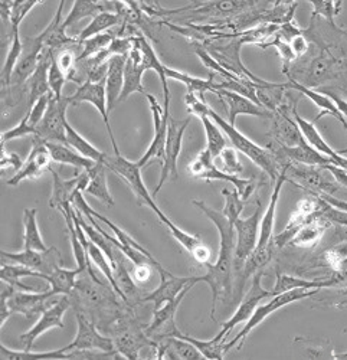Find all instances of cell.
<instances>
[{
    "label": "cell",
    "mask_w": 347,
    "mask_h": 360,
    "mask_svg": "<svg viewBox=\"0 0 347 360\" xmlns=\"http://www.w3.org/2000/svg\"><path fill=\"white\" fill-rule=\"evenodd\" d=\"M216 226L221 238L219 255L215 264H208V273L200 277V283H207L212 291V309L211 319L215 320V311L219 302L228 303L233 297V277L235 271V248H237V232L235 225L230 222L223 212L215 211L202 200H193Z\"/></svg>",
    "instance_id": "6da1fadb"
},
{
    "label": "cell",
    "mask_w": 347,
    "mask_h": 360,
    "mask_svg": "<svg viewBox=\"0 0 347 360\" xmlns=\"http://www.w3.org/2000/svg\"><path fill=\"white\" fill-rule=\"evenodd\" d=\"M207 115H209L214 122L221 127V130L226 134L228 140L233 144L234 148H237L240 153L245 155L251 162H254L259 169H263L273 182H277V179L282 170L281 162L278 158L268 148H264L254 143L251 139L244 136L240 130H237L235 126L226 122L216 111H214L211 107L207 111Z\"/></svg>",
    "instance_id": "7a4b0ae2"
},
{
    "label": "cell",
    "mask_w": 347,
    "mask_h": 360,
    "mask_svg": "<svg viewBox=\"0 0 347 360\" xmlns=\"http://www.w3.org/2000/svg\"><path fill=\"white\" fill-rule=\"evenodd\" d=\"M53 297L52 291H22L2 281V327L13 313L23 314L27 319L42 314L46 303Z\"/></svg>",
    "instance_id": "3957f363"
},
{
    "label": "cell",
    "mask_w": 347,
    "mask_h": 360,
    "mask_svg": "<svg viewBox=\"0 0 347 360\" xmlns=\"http://www.w3.org/2000/svg\"><path fill=\"white\" fill-rule=\"evenodd\" d=\"M319 292V290H304V288H297V290H292V291H285V292H281V294H277L274 297H271L270 302L267 304H263V306H258L256 310L254 311V314L251 316V319L245 323L244 328L241 330V332L237 335L235 339L230 340L229 343H225L223 345V352L225 354L237 346V349H241L247 336L252 332V330L261 324L268 316H271L274 311L292 304V303H296V302H300V300H304V298H308L314 294Z\"/></svg>",
    "instance_id": "277c9868"
},
{
    "label": "cell",
    "mask_w": 347,
    "mask_h": 360,
    "mask_svg": "<svg viewBox=\"0 0 347 360\" xmlns=\"http://www.w3.org/2000/svg\"><path fill=\"white\" fill-rule=\"evenodd\" d=\"M192 122V115H189L185 120H176L170 115L169 126H167V140H166V148H164V159L162 162V172L159 184L153 192V196H156L163 185L167 180H176L179 176L178 172V160L182 152V143H183V134L188 129V126Z\"/></svg>",
    "instance_id": "5b68a950"
},
{
    "label": "cell",
    "mask_w": 347,
    "mask_h": 360,
    "mask_svg": "<svg viewBox=\"0 0 347 360\" xmlns=\"http://www.w3.org/2000/svg\"><path fill=\"white\" fill-rule=\"evenodd\" d=\"M188 170L190 176L196 179H204L208 180V182H212V180H223V182L233 184L244 200H247L251 196L255 188L254 180L242 179L237 174H229L218 169L208 148L202 150V152L189 163Z\"/></svg>",
    "instance_id": "8992f818"
},
{
    "label": "cell",
    "mask_w": 347,
    "mask_h": 360,
    "mask_svg": "<svg viewBox=\"0 0 347 360\" xmlns=\"http://www.w3.org/2000/svg\"><path fill=\"white\" fill-rule=\"evenodd\" d=\"M104 165L107 166V169L112 170L114 173H117L123 180H126L129 186L131 188V191L134 192V195L137 196L138 203L148 205L149 207H152V211L156 215L162 212L159 206L155 202V198L150 195L149 189L146 188V185H144V182H143L141 167L137 165V162H130L122 153H119V155H115L114 158L107 156Z\"/></svg>",
    "instance_id": "52a82bcc"
},
{
    "label": "cell",
    "mask_w": 347,
    "mask_h": 360,
    "mask_svg": "<svg viewBox=\"0 0 347 360\" xmlns=\"http://www.w3.org/2000/svg\"><path fill=\"white\" fill-rule=\"evenodd\" d=\"M68 97L55 98L51 93V101L42 122L35 127V137L44 141L67 144V108Z\"/></svg>",
    "instance_id": "ba28073f"
},
{
    "label": "cell",
    "mask_w": 347,
    "mask_h": 360,
    "mask_svg": "<svg viewBox=\"0 0 347 360\" xmlns=\"http://www.w3.org/2000/svg\"><path fill=\"white\" fill-rule=\"evenodd\" d=\"M282 169H285L287 179L290 182L310 191L314 195H333L337 191V185L326 177L325 167L287 162Z\"/></svg>",
    "instance_id": "9c48e42d"
},
{
    "label": "cell",
    "mask_w": 347,
    "mask_h": 360,
    "mask_svg": "<svg viewBox=\"0 0 347 360\" xmlns=\"http://www.w3.org/2000/svg\"><path fill=\"white\" fill-rule=\"evenodd\" d=\"M263 206L256 203L255 212L249 218H240L235 222L237 232V248H235V273H241V269L247 258L254 252L259 239V226L263 219Z\"/></svg>",
    "instance_id": "30bf717a"
},
{
    "label": "cell",
    "mask_w": 347,
    "mask_h": 360,
    "mask_svg": "<svg viewBox=\"0 0 347 360\" xmlns=\"http://www.w3.org/2000/svg\"><path fill=\"white\" fill-rule=\"evenodd\" d=\"M261 278H263V271H258L252 277L251 288L248 290L245 297L241 300V303H240L237 311L233 314V317H230L228 321H225L222 324L221 332L215 336L218 340L223 342V339L229 335L230 330H233L235 326H238L241 323H247L251 319V316L254 314V311L256 310V307H258V304H259V302H261V300L274 297L271 290L268 291L261 285Z\"/></svg>",
    "instance_id": "8fae6325"
},
{
    "label": "cell",
    "mask_w": 347,
    "mask_h": 360,
    "mask_svg": "<svg viewBox=\"0 0 347 360\" xmlns=\"http://www.w3.org/2000/svg\"><path fill=\"white\" fill-rule=\"evenodd\" d=\"M146 96L152 115H153V126H155V136L153 140L146 150V153L137 162V165L143 169L152 159H160L163 162L164 159V148H166V140H167V126L170 118V104H163V107L159 104L155 96L144 93Z\"/></svg>",
    "instance_id": "7c38bea8"
},
{
    "label": "cell",
    "mask_w": 347,
    "mask_h": 360,
    "mask_svg": "<svg viewBox=\"0 0 347 360\" xmlns=\"http://www.w3.org/2000/svg\"><path fill=\"white\" fill-rule=\"evenodd\" d=\"M77 335L75 339L65 346V352H72V350H82V352H104V353H117L115 350L114 340L111 338L103 336L96 324L89 320L84 313L77 310Z\"/></svg>",
    "instance_id": "4fadbf2b"
},
{
    "label": "cell",
    "mask_w": 347,
    "mask_h": 360,
    "mask_svg": "<svg viewBox=\"0 0 347 360\" xmlns=\"http://www.w3.org/2000/svg\"><path fill=\"white\" fill-rule=\"evenodd\" d=\"M52 173V193L49 198V206L52 209H56L61 214L65 211L68 205H74L75 195L78 192H85L90 185V173L86 170H82L81 173H77L72 179H63L58 172H55L52 167L49 169Z\"/></svg>",
    "instance_id": "5bb4252c"
},
{
    "label": "cell",
    "mask_w": 347,
    "mask_h": 360,
    "mask_svg": "<svg viewBox=\"0 0 347 360\" xmlns=\"http://www.w3.org/2000/svg\"><path fill=\"white\" fill-rule=\"evenodd\" d=\"M71 307L70 295H64L61 300H58L51 307H48L42 314L41 319L27 330L26 333L19 336L20 343L25 346L26 350H32L34 343L39 336L49 332L52 328H64V316Z\"/></svg>",
    "instance_id": "9a60e30c"
},
{
    "label": "cell",
    "mask_w": 347,
    "mask_h": 360,
    "mask_svg": "<svg viewBox=\"0 0 347 360\" xmlns=\"http://www.w3.org/2000/svg\"><path fill=\"white\" fill-rule=\"evenodd\" d=\"M68 101H70V105H78L81 103H90L98 110V112L103 117V122L107 127V131H108V136H110V140H111V144H112V148H114V155H119L120 150H119L117 143H115L114 133H112V129H111V124H110V118H108L110 111H108L105 82L94 84L91 81H84L82 84H79V86L77 88V91L72 96L68 97Z\"/></svg>",
    "instance_id": "2e32d148"
},
{
    "label": "cell",
    "mask_w": 347,
    "mask_h": 360,
    "mask_svg": "<svg viewBox=\"0 0 347 360\" xmlns=\"http://www.w3.org/2000/svg\"><path fill=\"white\" fill-rule=\"evenodd\" d=\"M340 64L341 63L330 52V49L322 48L320 53L311 58V61L301 71V77L296 81L307 88L319 86L330 79L337 78L340 72Z\"/></svg>",
    "instance_id": "e0dca14e"
},
{
    "label": "cell",
    "mask_w": 347,
    "mask_h": 360,
    "mask_svg": "<svg viewBox=\"0 0 347 360\" xmlns=\"http://www.w3.org/2000/svg\"><path fill=\"white\" fill-rule=\"evenodd\" d=\"M296 105H288L285 103L273 112V140L285 147H297L306 141L299 124L293 117V110Z\"/></svg>",
    "instance_id": "ac0fdd59"
},
{
    "label": "cell",
    "mask_w": 347,
    "mask_h": 360,
    "mask_svg": "<svg viewBox=\"0 0 347 360\" xmlns=\"http://www.w3.org/2000/svg\"><path fill=\"white\" fill-rule=\"evenodd\" d=\"M2 262L20 264L48 276L53 271V269L61 266L60 265L61 252L56 251L53 247L48 248L46 251H34V250H23L20 252L2 251Z\"/></svg>",
    "instance_id": "d6986e66"
},
{
    "label": "cell",
    "mask_w": 347,
    "mask_h": 360,
    "mask_svg": "<svg viewBox=\"0 0 347 360\" xmlns=\"http://www.w3.org/2000/svg\"><path fill=\"white\" fill-rule=\"evenodd\" d=\"M52 162L53 160L51 158L49 150L45 146V141L38 139V137H35L31 153H29V156L25 160V163L20 167V170L16 172L8 180V185L18 186L26 179H38V177H41L45 170L51 169V163Z\"/></svg>",
    "instance_id": "ffe728a7"
},
{
    "label": "cell",
    "mask_w": 347,
    "mask_h": 360,
    "mask_svg": "<svg viewBox=\"0 0 347 360\" xmlns=\"http://www.w3.org/2000/svg\"><path fill=\"white\" fill-rule=\"evenodd\" d=\"M193 285H195L193 283L189 284L175 300L167 302L160 309H156L153 313L152 323L148 326L146 330H144V333H146L149 338L159 336L162 339L170 336L173 333V330L176 328V321H175L176 311H178L181 303L183 302V298L192 290Z\"/></svg>",
    "instance_id": "44dd1931"
},
{
    "label": "cell",
    "mask_w": 347,
    "mask_h": 360,
    "mask_svg": "<svg viewBox=\"0 0 347 360\" xmlns=\"http://www.w3.org/2000/svg\"><path fill=\"white\" fill-rule=\"evenodd\" d=\"M45 52V46L41 39L37 38H25L23 42V53L19 63L13 71L11 85H22L26 84L39 67L42 55Z\"/></svg>",
    "instance_id": "7402d4cb"
},
{
    "label": "cell",
    "mask_w": 347,
    "mask_h": 360,
    "mask_svg": "<svg viewBox=\"0 0 347 360\" xmlns=\"http://www.w3.org/2000/svg\"><path fill=\"white\" fill-rule=\"evenodd\" d=\"M214 94L218 96L228 107V115H229L228 122L233 126H235L237 117L241 114L255 115V117H273L271 111L263 108L261 105L255 104L252 100H249L238 93L229 91V89L219 88V89H215Z\"/></svg>",
    "instance_id": "603a6c76"
},
{
    "label": "cell",
    "mask_w": 347,
    "mask_h": 360,
    "mask_svg": "<svg viewBox=\"0 0 347 360\" xmlns=\"http://www.w3.org/2000/svg\"><path fill=\"white\" fill-rule=\"evenodd\" d=\"M200 283V277H176L173 274H169L166 277H160L159 287L148 294L146 297L141 298V302L153 303L155 310L160 309L167 302L175 300L189 284Z\"/></svg>",
    "instance_id": "cb8c5ba5"
},
{
    "label": "cell",
    "mask_w": 347,
    "mask_h": 360,
    "mask_svg": "<svg viewBox=\"0 0 347 360\" xmlns=\"http://www.w3.org/2000/svg\"><path fill=\"white\" fill-rule=\"evenodd\" d=\"M146 65L143 63V53L134 37V46L127 55L124 68V86L119 103L126 101L133 93H144L143 75L146 72Z\"/></svg>",
    "instance_id": "d4e9b609"
},
{
    "label": "cell",
    "mask_w": 347,
    "mask_h": 360,
    "mask_svg": "<svg viewBox=\"0 0 347 360\" xmlns=\"http://www.w3.org/2000/svg\"><path fill=\"white\" fill-rule=\"evenodd\" d=\"M159 221L166 225V228L169 229V232L171 233V236L176 239V241L193 257L195 261H197L202 265H208L211 264V250L202 243V239L196 235L188 233L186 231L181 229L178 225L173 224L163 212H160L157 215Z\"/></svg>",
    "instance_id": "484cf974"
},
{
    "label": "cell",
    "mask_w": 347,
    "mask_h": 360,
    "mask_svg": "<svg viewBox=\"0 0 347 360\" xmlns=\"http://www.w3.org/2000/svg\"><path fill=\"white\" fill-rule=\"evenodd\" d=\"M65 6V2H61L60 8H58L53 19L48 25L44 32L38 35L41 42L44 44L45 49H65L71 45H79L77 38H70L67 35V29L64 27V19H63V9Z\"/></svg>",
    "instance_id": "4316f807"
},
{
    "label": "cell",
    "mask_w": 347,
    "mask_h": 360,
    "mask_svg": "<svg viewBox=\"0 0 347 360\" xmlns=\"http://www.w3.org/2000/svg\"><path fill=\"white\" fill-rule=\"evenodd\" d=\"M285 85H287V89H294V91H297V93L306 96L308 100H311L317 107H319V108L322 110L320 114L315 117L314 123L319 122V120H320L325 114H330V115H333L336 120H339V122L343 124V127L347 130V120H346L344 115L339 111V108L336 107V104L333 103V100H332L329 96H326V94L322 93V91H320V93H319V91H314L313 88H307V86L301 85L300 82H297L296 79H292V78H288V81L285 82Z\"/></svg>",
    "instance_id": "83f0119b"
},
{
    "label": "cell",
    "mask_w": 347,
    "mask_h": 360,
    "mask_svg": "<svg viewBox=\"0 0 347 360\" xmlns=\"http://www.w3.org/2000/svg\"><path fill=\"white\" fill-rule=\"evenodd\" d=\"M127 56L114 55L108 59V74L105 79L108 111H112L115 104L119 103L124 86V68Z\"/></svg>",
    "instance_id": "f1b7e54d"
},
{
    "label": "cell",
    "mask_w": 347,
    "mask_h": 360,
    "mask_svg": "<svg viewBox=\"0 0 347 360\" xmlns=\"http://www.w3.org/2000/svg\"><path fill=\"white\" fill-rule=\"evenodd\" d=\"M287 174H285V169L281 170L277 182L274 185V191L270 199V203L267 206V211L261 219V226H259V239H258V245L256 248H264L268 244L273 243L274 239V224H275V211H277V205H278V199H280V193L281 189L284 186V184L287 182Z\"/></svg>",
    "instance_id": "f546056e"
},
{
    "label": "cell",
    "mask_w": 347,
    "mask_h": 360,
    "mask_svg": "<svg viewBox=\"0 0 347 360\" xmlns=\"http://www.w3.org/2000/svg\"><path fill=\"white\" fill-rule=\"evenodd\" d=\"M52 59H53V51L45 49L38 70L31 77V79L26 82V85H27V96H29V98H27V110L31 108L41 97H44V96L51 93L49 82H48V72H49V67L52 64Z\"/></svg>",
    "instance_id": "4dcf8cb0"
},
{
    "label": "cell",
    "mask_w": 347,
    "mask_h": 360,
    "mask_svg": "<svg viewBox=\"0 0 347 360\" xmlns=\"http://www.w3.org/2000/svg\"><path fill=\"white\" fill-rule=\"evenodd\" d=\"M45 146L49 150L52 160L58 165H68V166L75 167L77 170H90L96 165V162L84 158L82 155H79L77 152V150H74L68 144L45 141Z\"/></svg>",
    "instance_id": "1f68e13d"
},
{
    "label": "cell",
    "mask_w": 347,
    "mask_h": 360,
    "mask_svg": "<svg viewBox=\"0 0 347 360\" xmlns=\"http://www.w3.org/2000/svg\"><path fill=\"white\" fill-rule=\"evenodd\" d=\"M274 239L273 243L268 244L264 248H255L254 252L247 258L242 269H241V274H240V283H238V295H241L242 288L247 283V280L249 277H254L258 271H263V268L271 261L273 254H274Z\"/></svg>",
    "instance_id": "d6a6232c"
},
{
    "label": "cell",
    "mask_w": 347,
    "mask_h": 360,
    "mask_svg": "<svg viewBox=\"0 0 347 360\" xmlns=\"http://www.w3.org/2000/svg\"><path fill=\"white\" fill-rule=\"evenodd\" d=\"M329 221L326 218H323L319 212H317L307 224H304L299 232L294 235V238L292 239V243L294 247H301V248H308L315 245L317 243L320 241Z\"/></svg>",
    "instance_id": "836d02e7"
},
{
    "label": "cell",
    "mask_w": 347,
    "mask_h": 360,
    "mask_svg": "<svg viewBox=\"0 0 347 360\" xmlns=\"http://www.w3.org/2000/svg\"><path fill=\"white\" fill-rule=\"evenodd\" d=\"M114 345H115V350H117V353H120L122 356L124 357H129V359H137L138 357V350L146 346V345H152V346H156L155 342L149 340V336L146 333H138L136 332V330H123V332H120L117 335V338H115L114 340Z\"/></svg>",
    "instance_id": "e575fe53"
},
{
    "label": "cell",
    "mask_w": 347,
    "mask_h": 360,
    "mask_svg": "<svg viewBox=\"0 0 347 360\" xmlns=\"http://www.w3.org/2000/svg\"><path fill=\"white\" fill-rule=\"evenodd\" d=\"M38 209L27 207L23 211V250H34V251H46L48 247L44 243L38 226Z\"/></svg>",
    "instance_id": "d590c367"
},
{
    "label": "cell",
    "mask_w": 347,
    "mask_h": 360,
    "mask_svg": "<svg viewBox=\"0 0 347 360\" xmlns=\"http://www.w3.org/2000/svg\"><path fill=\"white\" fill-rule=\"evenodd\" d=\"M337 283V280H306L300 277H293L288 274H277V281L275 285L273 287V294H281L285 291H292L297 288H304V290H320L326 287H332Z\"/></svg>",
    "instance_id": "8d00e7d4"
},
{
    "label": "cell",
    "mask_w": 347,
    "mask_h": 360,
    "mask_svg": "<svg viewBox=\"0 0 347 360\" xmlns=\"http://www.w3.org/2000/svg\"><path fill=\"white\" fill-rule=\"evenodd\" d=\"M81 271L78 268L75 269H67L64 266H58L51 274L46 276L45 281L49 284V290L53 295L63 294V295H71L74 292L77 280L79 277Z\"/></svg>",
    "instance_id": "74e56055"
},
{
    "label": "cell",
    "mask_w": 347,
    "mask_h": 360,
    "mask_svg": "<svg viewBox=\"0 0 347 360\" xmlns=\"http://www.w3.org/2000/svg\"><path fill=\"white\" fill-rule=\"evenodd\" d=\"M0 276H2L4 283H8L22 291H35L32 287L25 285L22 283V278H26V277H37V278H42V280L46 278L45 274L35 271V269H31L25 265L15 264V262H12V264L2 262V271H0Z\"/></svg>",
    "instance_id": "f35d334b"
},
{
    "label": "cell",
    "mask_w": 347,
    "mask_h": 360,
    "mask_svg": "<svg viewBox=\"0 0 347 360\" xmlns=\"http://www.w3.org/2000/svg\"><path fill=\"white\" fill-rule=\"evenodd\" d=\"M107 166L104 163H96L93 169L86 170L90 173V185L86 188V193L97 198L100 202L114 206V199L110 193L108 185H107V174H105Z\"/></svg>",
    "instance_id": "ab89813d"
},
{
    "label": "cell",
    "mask_w": 347,
    "mask_h": 360,
    "mask_svg": "<svg viewBox=\"0 0 347 360\" xmlns=\"http://www.w3.org/2000/svg\"><path fill=\"white\" fill-rule=\"evenodd\" d=\"M123 22V18L119 13H112V12H103L100 15H97L96 18H93V20L89 23L85 29H82L81 34L77 37L78 44L81 45L82 42H85L86 39L94 38L97 35L104 34L108 29L117 26Z\"/></svg>",
    "instance_id": "60d3db41"
},
{
    "label": "cell",
    "mask_w": 347,
    "mask_h": 360,
    "mask_svg": "<svg viewBox=\"0 0 347 360\" xmlns=\"http://www.w3.org/2000/svg\"><path fill=\"white\" fill-rule=\"evenodd\" d=\"M65 130H67V144L70 147L77 150V152L79 155H82L84 158L90 159L96 163H104L105 162L107 155L103 153L101 150H98L96 146H93L89 140L84 139L70 123H67Z\"/></svg>",
    "instance_id": "b9f144b4"
},
{
    "label": "cell",
    "mask_w": 347,
    "mask_h": 360,
    "mask_svg": "<svg viewBox=\"0 0 347 360\" xmlns=\"http://www.w3.org/2000/svg\"><path fill=\"white\" fill-rule=\"evenodd\" d=\"M0 359L2 360H44V359H72L71 353L65 349H58L52 352H32V350H12L6 345H0Z\"/></svg>",
    "instance_id": "7bdbcfd3"
},
{
    "label": "cell",
    "mask_w": 347,
    "mask_h": 360,
    "mask_svg": "<svg viewBox=\"0 0 347 360\" xmlns=\"http://www.w3.org/2000/svg\"><path fill=\"white\" fill-rule=\"evenodd\" d=\"M200 122L204 124L205 134H207V148L211 152L212 158L216 159L223 152V148L228 147L226 134L221 130V127L209 115H202Z\"/></svg>",
    "instance_id": "ee69618b"
},
{
    "label": "cell",
    "mask_w": 347,
    "mask_h": 360,
    "mask_svg": "<svg viewBox=\"0 0 347 360\" xmlns=\"http://www.w3.org/2000/svg\"><path fill=\"white\" fill-rule=\"evenodd\" d=\"M22 53H23V42H22L20 35H19V29H16V31L11 32V46H9V51H8V55H6V61H5V65H4V70H2L4 89H6L11 85L13 71H15L18 63H19Z\"/></svg>",
    "instance_id": "f6af8a7d"
},
{
    "label": "cell",
    "mask_w": 347,
    "mask_h": 360,
    "mask_svg": "<svg viewBox=\"0 0 347 360\" xmlns=\"http://www.w3.org/2000/svg\"><path fill=\"white\" fill-rule=\"evenodd\" d=\"M170 336H178V338H182L188 342H190L202 354H204L205 359H212V360H221L223 359L225 356V352H223V342L222 340H218L216 338L211 339V340H199L196 338H192V336H188V335H183L181 330L176 327L175 330H173V333Z\"/></svg>",
    "instance_id": "bcb514c9"
},
{
    "label": "cell",
    "mask_w": 347,
    "mask_h": 360,
    "mask_svg": "<svg viewBox=\"0 0 347 360\" xmlns=\"http://www.w3.org/2000/svg\"><path fill=\"white\" fill-rule=\"evenodd\" d=\"M103 12H107L105 4L103 2H81V0H78V2H74L70 15L64 19V27L68 29L85 18H96Z\"/></svg>",
    "instance_id": "7dc6e473"
},
{
    "label": "cell",
    "mask_w": 347,
    "mask_h": 360,
    "mask_svg": "<svg viewBox=\"0 0 347 360\" xmlns=\"http://www.w3.org/2000/svg\"><path fill=\"white\" fill-rule=\"evenodd\" d=\"M112 41H114V37L108 32L86 39L85 42L81 44L82 52L78 55V63H82V61H85V59H90V58L104 52L105 49H108V46L111 45Z\"/></svg>",
    "instance_id": "c3c4849f"
},
{
    "label": "cell",
    "mask_w": 347,
    "mask_h": 360,
    "mask_svg": "<svg viewBox=\"0 0 347 360\" xmlns=\"http://www.w3.org/2000/svg\"><path fill=\"white\" fill-rule=\"evenodd\" d=\"M222 195L225 198V206H223V215L235 225V222L241 218V214L244 211L245 206V200L241 198V195L238 193L237 189L229 191V189H223Z\"/></svg>",
    "instance_id": "681fc988"
},
{
    "label": "cell",
    "mask_w": 347,
    "mask_h": 360,
    "mask_svg": "<svg viewBox=\"0 0 347 360\" xmlns=\"http://www.w3.org/2000/svg\"><path fill=\"white\" fill-rule=\"evenodd\" d=\"M214 162L218 169H221L229 174L238 176L244 170V167L240 162V158H238V150L234 147L223 148V152L216 159H214Z\"/></svg>",
    "instance_id": "f907efd6"
},
{
    "label": "cell",
    "mask_w": 347,
    "mask_h": 360,
    "mask_svg": "<svg viewBox=\"0 0 347 360\" xmlns=\"http://www.w3.org/2000/svg\"><path fill=\"white\" fill-rule=\"evenodd\" d=\"M313 6L311 19L323 18L326 22L334 25V18L340 13L343 2H310Z\"/></svg>",
    "instance_id": "816d5d0a"
},
{
    "label": "cell",
    "mask_w": 347,
    "mask_h": 360,
    "mask_svg": "<svg viewBox=\"0 0 347 360\" xmlns=\"http://www.w3.org/2000/svg\"><path fill=\"white\" fill-rule=\"evenodd\" d=\"M67 81H68L67 75L61 71L60 65L56 64L55 58H53L52 64L49 67V72H48V82H49L51 93L53 94L55 98H64L63 89H64V85H65Z\"/></svg>",
    "instance_id": "f5cc1de1"
},
{
    "label": "cell",
    "mask_w": 347,
    "mask_h": 360,
    "mask_svg": "<svg viewBox=\"0 0 347 360\" xmlns=\"http://www.w3.org/2000/svg\"><path fill=\"white\" fill-rule=\"evenodd\" d=\"M49 101H51V93L46 94V96H44V97H41L31 108L27 110L26 117H27V120H29V124H31L32 127H37V126L42 122V118H44L45 114H46Z\"/></svg>",
    "instance_id": "db71d44e"
},
{
    "label": "cell",
    "mask_w": 347,
    "mask_h": 360,
    "mask_svg": "<svg viewBox=\"0 0 347 360\" xmlns=\"http://www.w3.org/2000/svg\"><path fill=\"white\" fill-rule=\"evenodd\" d=\"M35 136V127H32L31 124H29V120L27 117L25 115L20 123L11 129V130H6L4 134H2V146H5L8 141L13 140V139H20V137H25V136Z\"/></svg>",
    "instance_id": "11a10c76"
},
{
    "label": "cell",
    "mask_w": 347,
    "mask_h": 360,
    "mask_svg": "<svg viewBox=\"0 0 347 360\" xmlns=\"http://www.w3.org/2000/svg\"><path fill=\"white\" fill-rule=\"evenodd\" d=\"M288 44H290V46H292V49H293V52H294V55H296L297 58L304 56V55L308 52V48H310V41H308V38L304 35V32H303L301 35L293 38Z\"/></svg>",
    "instance_id": "9f6ffc18"
},
{
    "label": "cell",
    "mask_w": 347,
    "mask_h": 360,
    "mask_svg": "<svg viewBox=\"0 0 347 360\" xmlns=\"http://www.w3.org/2000/svg\"><path fill=\"white\" fill-rule=\"evenodd\" d=\"M22 166H23V163H22L20 158L16 153H8L5 150V146H2V170L13 169V170L19 172Z\"/></svg>",
    "instance_id": "6f0895ef"
},
{
    "label": "cell",
    "mask_w": 347,
    "mask_h": 360,
    "mask_svg": "<svg viewBox=\"0 0 347 360\" xmlns=\"http://www.w3.org/2000/svg\"><path fill=\"white\" fill-rule=\"evenodd\" d=\"M152 266L153 265H150V264L134 266V269H133V280L136 283H146L150 278V276H152Z\"/></svg>",
    "instance_id": "680465c9"
},
{
    "label": "cell",
    "mask_w": 347,
    "mask_h": 360,
    "mask_svg": "<svg viewBox=\"0 0 347 360\" xmlns=\"http://www.w3.org/2000/svg\"><path fill=\"white\" fill-rule=\"evenodd\" d=\"M325 169L336 179V182L339 185L347 186V170H344L336 165H327V166H325Z\"/></svg>",
    "instance_id": "91938a15"
},
{
    "label": "cell",
    "mask_w": 347,
    "mask_h": 360,
    "mask_svg": "<svg viewBox=\"0 0 347 360\" xmlns=\"http://www.w3.org/2000/svg\"><path fill=\"white\" fill-rule=\"evenodd\" d=\"M322 93H325L326 96H329L332 100H333V103L336 104V107L339 108V111L344 115V118L347 120V101L346 100H343L341 97H339L334 91H332V89H322Z\"/></svg>",
    "instance_id": "94428289"
},
{
    "label": "cell",
    "mask_w": 347,
    "mask_h": 360,
    "mask_svg": "<svg viewBox=\"0 0 347 360\" xmlns=\"http://www.w3.org/2000/svg\"><path fill=\"white\" fill-rule=\"evenodd\" d=\"M334 357H337V359H347V353H340V354H334Z\"/></svg>",
    "instance_id": "6125c7cd"
},
{
    "label": "cell",
    "mask_w": 347,
    "mask_h": 360,
    "mask_svg": "<svg viewBox=\"0 0 347 360\" xmlns=\"http://www.w3.org/2000/svg\"><path fill=\"white\" fill-rule=\"evenodd\" d=\"M339 153H340V155H344V153H347V148H346V150H339Z\"/></svg>",
    "instance_id": "be15d7a7"
},
{
    "label": "cell",
    "mask_w": 347,
    "mask_h": 360,
    "mask_svg": "<svg viewBox=\"0 0 347 360\" xmlns=\"http://www.w3.org/2000/svg\"><path fill=\"white\" fill-rule=\"evenodd\" d=\"M344 32H346V35H347V29H344Z\"/></svg>",
    "instance_id": "e7e4bbea"
}]
</instances>
